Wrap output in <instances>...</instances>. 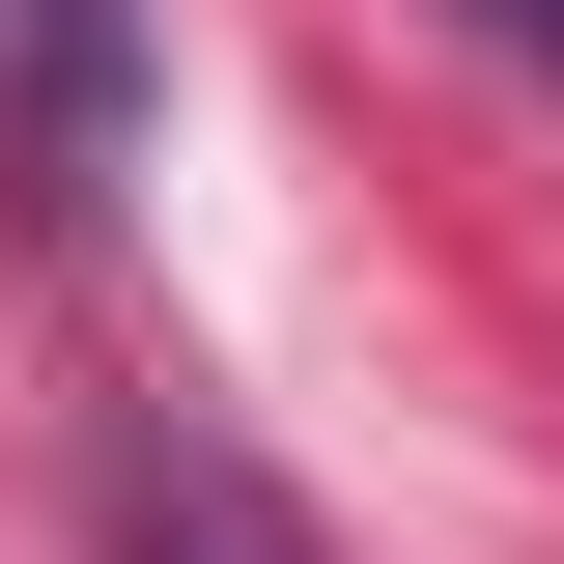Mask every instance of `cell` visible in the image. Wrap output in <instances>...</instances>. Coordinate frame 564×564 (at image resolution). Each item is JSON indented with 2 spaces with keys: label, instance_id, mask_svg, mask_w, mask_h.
Wrapping results in <instances>:
<instances>
[{
  "label": "cell",
  "instance_id": "3",
  "mask_svg": "<svg viewBox=\"0 0 564 564\" xmlns=\"http://www.w3.org/2000/svg\"><path fill=\"white\" fill-rule=\"evenodd\" d=\"M480 29H536V57H564V0H480Z\"/></svg>",
  "mask_w": 564,
  "mask_h": 564
},
{
  "label": "cell",
  "instance_id": "1",
  "mask_svg": "<svg viewBox=\"0 0 564 564\" xmlns=\"http://www.w3.org/2000/svg\"><path fill=\"white\" fill-rule=\"evenodd\" d=\"M141 113H170V57H141V0H0V198L85 226L141 170Z\"/></svg>",
  "mask_w": 564,
  "mask_h": 564
},
{
  "label": "cell",
  "instance_id": "2",
  "mask_svg": "<svg viewBox=\"0 0 564 564\" xmlns=\"http://www.w3.org/2000/svg\"><path fill=\"white\" fill-rule=\"evenodd\" d=\"M113 536H141V564H311V536L198 452V423H141V452H113Z\"/></svg>",
  "mask_w": 564,
  "mask_h": 564
}]
</instances>
